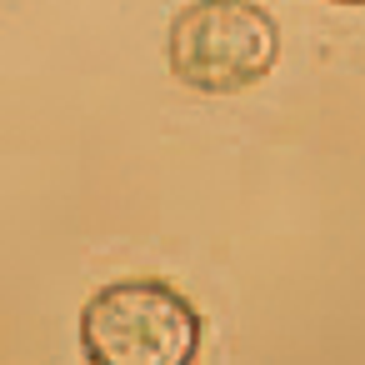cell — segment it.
I'll use <instances>...</instances> for the list:
<instances>
[{
  "instance_id": "6da1fadb",
  "label": "cell",
  "mask_w": 365,
  "mask_h": 365,
  "mask_svg": "<svg viewBox=\"0 0 365 365\" xmlns=\"http://www.w3.org/2000/svg\"><path fill=\"white\" fill-rule=\"evenodd\" d=\"M200 340L205 320L170 280H115L81 310V350L96 365H190Z\"/></svg>"
},
{
  "instance_id": "7a4b0ae2",
  "label": "cell",
  "mask_w": 365,
  "mask_h": 365,
  "mask_svg": "<svg viewBox=\"0 0 365 365\" xmlns=\"http://www.w3.org/2000/svg\"><path fill=\"white\" fill-rule=\"evenodd\" d=\"M170 76L200 96H240L280 61V31L250 0H195L165 36Z\"/></svg>"
},
{
  "instance_id": "3957f363",
  "label": "cell",
  "mask_w": 365,
  "mask_h": 365,
  "mask_svg": "<svg viewBox=\"0 0 365 365\" xmlns=\"http://www.w3.org/2000/svg\"><path fill=\"white\" fill-rule=\"evenodd\" d=\"M335 6H365V0H335Z\"/></svg>"
}]
</instances>
